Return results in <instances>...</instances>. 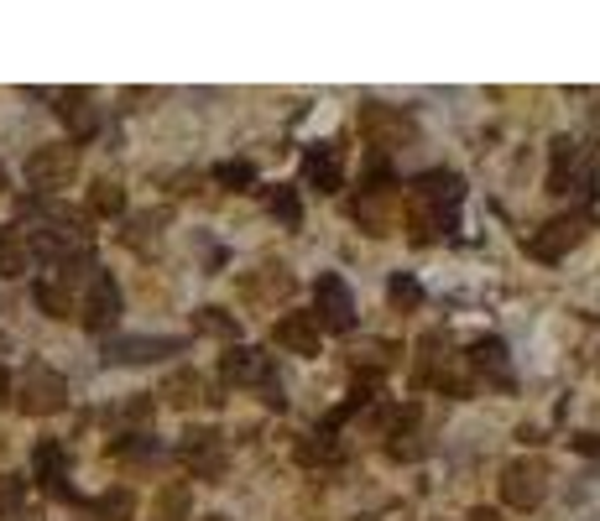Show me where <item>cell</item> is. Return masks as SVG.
<instances>
[{
	"label": "cell",
	"mask_w": 600,
	"mask_h": 521,
	"mask_svg": "<svg viewBox=\"0 0 600 521\" xmlns=\"http://www.w3.org/2000/svg\"><path fill=\"white\" fill-rule=\"evenodd\" d=\"M465 198V183H459V172H444V167H433L423 178H412L408 189V230L418 245H429L439 230H449V214L455 204Z\"/></svg>",
	"instance_id": "1"
},
{
	"label": "cell",
	"mask_w": 600,
	"mask_h": 521,
	"mask_svg": "<svg viewBox=\"0 0 600 521\" xmlns=\"http://www.w3.org/2000/svg\"><path fill=\"white\" fill-rule=\"evenodd\" d=\"M11 402L22 407L26 417H52L58 407L69 402V380L58 376L52 365H43V360H32L22 371V380L11 386Z\"/></svg>",
	"instance_id": "2"
},
{
	"label": "cell",
	"mask_w": 600,
	"mask_h": 521,
	"mask_svg": "<svg viewBox=\"0 0 600 521\" xmlns=\"http://www.w3.org/2000/svg\"><path fill=\"white\" fill-rule=\"evenodd\" d=\"M313 324H319V334H350L356 329V298H350V287H345V277H335V271H324L319 282H313Z\"/></svg>",
	"instance_id": "3"
},
{
	"label": "cell",
	"mask_w": 600,
	"mask_h": 521,
	"mask_svg": "<svg viewBox=\"0 0 600 521\" xmlns=\"http://www.w3.org/2000/svg\"><path fill=\"white\" fill-rule=\"evenodd\" d=\"M596 189V162L585 157V146L559 136L553 142V162H549V193H590Z\"/></svg>",
	"instance_id": "4"
},
{
	"label": "cell",
	"mask_w": 600,
	"mask_h": 521,
	"mask_svg": "<svg viewBox=\"0 0 600 521\" xmlns=\"http://www.w3.org/2000/svg\"><path fill=\"white\" fill-rule=\"evenodd\" d=\"M549 496V464L543 459H512L502 470V500L512 511H532Z\"/></svg>",
	"instance_id": "5"
},
{
	"label": "cell",
	"mask_w": 600,
	"mask_h": 521,
	"mask_svg": "<svg viewBox=\"0 0 600 521\" xmlns=\"http://www.w3.org/2000/svg\"><path fill=\"white\" fill-rule=\"evenodd\" d=\"M79 172V146L58 142V146H37L32 157H26V183L37 193H58L69 189V178Z\"/></svg>",
	"instance_id": "6"
},
{
	"label": "cell",
	"mask_w": 600,
	"mask_h": 521,
	"mask_svg": "<svg viewBox=\"0 0 600 521\" xmlns=\"http://www.w3.org/2000/svg\"><path fill=\"white\" fill-rule=\"evenodd\" d=\"M356 125H360V136H365L371 146H403V142H412V136H418L412 116L392 110V105H382V99L360 105V110H356Z\"/></svg>",
	"instance_id": "7"
},
{
	"label": "cell",
	"mask_w": 600,
	"mask_h": 521,
	"mask_svg": "<svg viewBox=\"0 0 600 521\" xmlns=\"http://www.w3.org/2000/svg\"><path fill=\"white\" fill-rule=\"evenodd\" d=\"M183 355V339H168V334H131V339H105V365H152V360Z\"/></svg>",
	"instance_id": "8"
},
{
	"label": "cell",
	"mask_w": 600,
	"mask_h": 521,
	"mask_svg": "<svg viewBox=\"0 0 600 521\" xmlns=\"http://www.w3.org/2000/svg\"><path fill=\"white\" fill-rule=\"evenodd\" d=\"M120 324V287L110 271H89V292H84V329L89 334H110Z\"/></svg>",
	"instance_id": "9"
},
{
	"label": "cell",
	"mask_w": 600,
	"mask_h": 521,
	"mask_svg": "<svg viewBox=\"0 0 600 521\" xmlns=\"http://www.w3.org/2000/svg\"><path fill=\"white\" fill-rule=\"evenodd\" d=\"M178 459L193 470V480H219L225 474V444H219L215 427H189L183 444H178Z\"/></svg>",
	"instance_id": "10"
},
{
	"label": "cell",
	"mask_w": 600,
	"mask_h": 521,
	"mask_svg": "<svg viewBox=\"0 0 600 521\" xmlns=\"http://www.w3.org/2000/svg\"><path fill=\"white\" fill-rule=\"evenodd\" d=\"M579 240H585V219H579V214H564V219H549V225L528 240V256L532 260H549V266H553V260L569 256Z\"/></svg>",
	"instance_id": "11"
},
{
	"label": "cell",
	"mask_w": 600,
	"mask_h": 521,
	"mask_svg": "<svg viewBox=\"0 0 600 521\" xmlns=\"http://www.w3.org/2000/svg\"><path fill=\"white\" fill-rule=\"evenodd\" d=\"M219 380L225 386H272V355L266 350H251V344H230L225 360H219Z\"/></svg>",
	"instance_id": "12"
},
{
	"label": "cell",
	"mask_w": 600,
	"mask_h": 521,
	"mask_svg": "<svg viewBox=\"0 0 600 521\" xmlns=\"http://www.w3.org/2000/svg\"><path fill=\"white\" fill-rule=\"evenodd\" d=\"M303 178H309V189L319 193H339L345 183V172H339V146L335 142H319L303 152Z\"/></svg>",
	"instance_id": "13"
},
{
	"label": "cell",
	"mask_w": 600,
	"mask_h": 521,
	"mask_svg": "<svg viewBox=\"0 0 600 521\" xmlns=\"http://www.w3.org/2000/svg\"><path fill=\"white\" fill-rule=\"evenodd\" d=\"M52 110L69 120L73 142H89V136L99 131V110H95V95H89V89H69V95H58Z\"/></svg>",
	"instance_id": "14"
},
{
	"label": "cell",
	"mask_w": 600,
	"mask_h": 521,
	"mask_svg": "<svg viewBox=\"0 0 600 521\" xmlns=\"http://www.w3.org/2000/svg\"><path fill=\"white\" fill-rule=\"evenodd\" d=\"M272 339H277L288 355H319V324H313L309 313H283Z\"/></svg>",
	"instance_id": "15"
},
{
	"label": "cell",
	"mask_w": 600,
	"mask_h": 521,
	"mask_svg": "<svg viewBox=\"0 0 600 521\" xmlns=\"http://www.w3.org/2000/svg\"><path fill=\"white\" fill-rule=\"evenodd\" d=\"M32 464H37V480H43V490L58 500H73V490L63 485L69 480V453H63V444H37V453H32Z\"/></svg>",
	"instance_id": "16"
},
{
	"label": "cell",
	"mask_w": 600,
	"mask_h": 521,
	"mask_svg": "<svg viewBox=\"0 0 600 521\" xmlns=\"http://www.w3.org/2000/svg\"><path fill=\"white\" fill-rule=\"evenodd\" d=\"M470 365H476L480 376L491 380V386H512V365H506V344L496 339V334H485V339H476L470 344Z\"/></svg>",
	"instance_id": "17"
},
{
	"label": "cell",
	"mask_w": 600,
	"mask_h": 521,
	"mask_svg": "<svg viewBox=\"0 0 600 521\" xmlns=\"http://www.w3.org/2000/svg\"><path fill=\"white\" fill-rule=\"evenodd\" d=\"M298 459H303V464H339V459H345V449H339L335 427H319V433H309V438L298 444Z\"/></svg>",
	"instance_id": "18"
},
{
	"label": "cell",
	"mask_w": 600,
	"mask_h": 521,
	"mask_svg": "<svg viewBox=\"0 0 600 521\" xmlns=\"http://www.w3.org/2000/svg\"><path fill=\"white\" fill-rule=\"evenodd\" d=\"M32 298H37V308L48 313V318H69V308H73L69 282H52V277H43V282L32 287Z\"/></svg>",
	"instance_id": "19"
},
{
	"label": "cell",
	"mask_w": 600,
	"mask_h": 521,
	"mask_svg": "<svg viewBox=\"0 0 600 521\" xmlns=\"http://www.w3.org/2000/svg\"><path fill=\"white\" fill-rule=\"evenodd\" d=\"M131 517H136L131 490H105V496L89 506V521H131Z\"/></svg>",
	"instance_id": "20"
},
{
	"label": "cell",
	"mask_w": 600,
	"mask_h": 521,
	"mask_svg": "<svg viewBox=\"0 0 600 521\" xmlns=\"http://www.w3.org/2000/svg\"><path fill=\"white\" fill-rule=\"evenodd\" d=\"M32 251H26L22 235H11V230H0V277H22Z\"/></svg>",
	"instance_id": "21"
},
{
	"label": "cell",
	"mask_w": 600,
	"mask_h": 521,
	"mask_svg": "<svg viewBox=\"0 0 600 521\" xmlns=\"http://www.w3.org/2000/svg\"><path fill=\"white\" fill-rule=\"evenodd\" d=\"M89 209H95V214H120V209H125V189L110 183V178H99L95 189H89Z\"/></svg>",
	"instance_id": "22"
},
{
	"label": "cell",
	"mask_w": 600,
	"mask_h": 521,
	"mask_svg": "<svg viewBox=\"0 0 600 521\" xmlns=\"http://www.w3.org/2000/svg\"><path fill=\"white\" fill-rule=\"evenodd\" d=\"M199 391H204V380L193 376V371H178V376L163 386V397L168 402H178V407H189V402H199Z\"/></svg>",
	"instance_id": "23"
},
{
	"label": "cell",
	"mask_w": 600,
	"mask_h": 521,
	"mask_svg": "<svg viewBox=\"0 0 600 521\" xmlns=\"http://www.w3.org/2000/svg\"><path fill=\"white\" fill-rule=\"evenodd\" d=\"M183 517H189V490H183V485H172V490H163L152 521H183Z\"/></svg>",
	"instance_id": "24"
},
{
	"label": "cell",
	"mask_w": 600,
	"mask_h": 521,
	"mask_svg": "<svg viewBox=\"0 0 600 521\" xmlns=\"http://www.w3.org/2000/svg\"><path fill=\"white\" fill-rule=\"evenodd\" d=\"M215 183H219V189H251V183H256V167H251V162H219L215 167Z\"/></svg>",
	"instance_id": "25"
},
{
	"label": "cell",
	"mask_w": 600,
	"mask_h": 521,
	"mask_svg": "<svg viewBox=\"0 0 600 521\" xmlns=\"http://www.w3.org/2000/svg\"><path fill=\"white\" fill-rule=\"evenodd\" d=\"M193 329L199 334H225V339H230V334H236V318H230L225 308H199L193 313Z\"/></svg>",
	"instance_id": "26"
},
{
	"label": "cell",
	"mask_w": 600,
	"mask_h": 521,
	"mask_svg": "<svg viewBox=\"0 0 600 521\" xmlns=\"http://www.w3.org/2000/svg\"><path fill=\"white\" fill-rule=\"evenodd\" d=\"M386 298H392L397 308H418V303H423V287L412 282V277H403V271H397V277L386 282Z\"/></svg>",
	"instance_id": "27"
},
{
	"label": "cell",
	"mask_w": 600,
	"mask_h": 521,
	"mask_svg": "<svg viewBox=\"0 0 600 521\" xmlns=\"http://www.w3.org/2000/svg\"><path fill=\"white\" fill-rule=\"evenodd\" d=\"M22 496H26L22 474H0V517H11V511L22 506Z\"/></svg>",
	"instance_id": "28"
},
{
	"label": "cell",
	"mask_w": 600,
	"mask_h": 521,
	"mask_svg": "<svg viewBox=\"0 0 600 521\" xmlns=\"http://www.w3.org/2000/svg\"><path fill=\"white\" fill-rule=\"evenodd\" d=\"M272 214H277L283 225H298V219H303V204H298V193H292V189H277V193H272Z\"/></svg>",
	"instance_id": "29"
},
{
	"label": "cell",
	"mask_w": 600,
	"mask_h": 521,
	"mask_svg": "<svg viewBox=\"0 0 600 521\" xmlns=\"http://www.w3.org/2000/svg\"><path fill=\"white\" fill-rule=\"evenodd\" d=\"M157 225H163V214H142V219H131L125 245H146V240H157Z\"/></svg>",
	"instance_id": "30"
},
{
	"label": "cell",
	"mask_w": 600,
	"mask_h": 521,
	"mask_svg": "<svg viewBox=\"0 0 600 521\" xmlns=\"http://www.w3.org/2000/svg\"><path fill=\"white\" fill-rule=\"evenodd\" d=\"M116 453H125V459H146V453H157V444L146 438V433H131V438H120Z\"/></svg>",
	"instance_id": "31"
},
{
	"label": "cell",
	"mask_w": 600,
	"mask_h": 521,
	"mask_svg": "<svg viewBox=\"0 0 600 521\" xmlns=\"http://www.w3.org/2000/svg\"><path fill=\"white\" fill-rule=\"evenodd\" d=\"M575 449H579V453H590V459H596V453H600V438H596V433H579V438H575Z\"/></svg>",
	"instance_id": "32"
},
{
	"label": "cell",
	"mask_w": 600,
	"mask_h": 521,
	"mask_svg": "<svg viewBox=\"0 0 600 521\" xmlns=\"http://www.w3.org/2000/svg\"><path fill=\"white\" fill-rule=\"evenodd\" d=\"M11 402V376H5V365H0V407Z\"/></svg>",
	"instance_id": "33"
},
{
	"label": "cell",
	"mask_w": 600,
	"mask_h": 521,
	"mask_svg": "<svg viewBox=\"0 0 600 521\" xmlns=\"http://www.w3.org/2000/svg\"><path fill=\"white\" fill-rule=\"evenodd\" d=\"M204 521H230V517H204Z\"/></svg>",
	"instance_id": "34"
},
{
	"label": "cell",
	"mask_w": 600,
	"mask_h": 521,
	"mask_svg": "<svg viewBox=\"0 0 600 521\" xmlns=\"http://www.w3.org/2000/svg\"><path fill=\"white\" fill-rule=\"evenodd\" d=\"M0 189H5V172H0Z\"/></svg>",
	"instance_id": "35"
},
{
	"label": "cell",
	"mask_w": 600,
	"mask_h": 521,
	"mask_svg": "<svg viewBox=\"0 0 600 521\" xmlns=\"http://www.w3.org/2000/svg\"><path fill=\"white\" fill-rule=\"evenodd\" d=\"M360 521H371V517H360Z\"/></svg>",
	"instance_id": "36"
}]
</instances>
